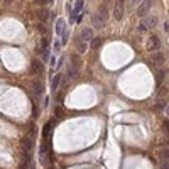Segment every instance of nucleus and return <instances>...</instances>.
<instances>
[{
    "instance_id": "14",
    "label": "nucleus",
    "mask_w": 169,
    "mask_h": 169,
    "mask_svg": "<svg viewBox=\"0 0 169 169\" xmlns=\"http://www.w3.org/2000/svg\"><path fill=\"white\" fill-rule=\"evenodd\" d=\"M105 24H107V22H103L100 15H98V14H95V17H93V26L98 27V29H103V27H105Z\"/></svg>"
},
{
    "instance_id": "18",
    "label": "nucleus",
    "mask_w": 169,
    "mask_h": 169,
    "mask_svg": "<svg viewBox=\"0 0 169 169\" xmlns=\"http://www.w3.org/2000/svg\"><path fill=\"white\" fill-rule=\"evenodd\" d=\"M24 145H26V152H29V150L32 149V139H29V137H27L26 140H24Z\"/></svg>"
},
{
    "instance_id": "19",
    "label": "nucleus",
    "mask_w": 169,
    "mask_h": 169,
    "mask_svg": "<svg viewBox=\"0 0 169 169\" xmlns=\"http://www.w3.org/2000/svg\"><path fill=\"white\" fill-rule=\"evenodd\" d=\"M47 15H49V14H47V10H39V19H41V20H44V22H46V20H47Z\"/></svg>"
},
{
    "instance_id": "4",
    "label": "nucleus",
    "mask_w": 169,
    "mask_h": 169,
    "mask_svg": "<svg viewBox=\"0 0 169 169\" xmlns=\"http://www.w3.org/2000/svg\"><path fill=\"white\" fill-rule=\"evenodd\" d=\"M123 5L125 4H122V2H115V5H113V17L117 20H122L123 19Z\"/></svg>"
},
{
    "instance_id": "16",
    "label": "nucleus",
    "mask_w": 169,
    "mask_h": 169,
    "mask_svg": "<svg viewBox=\"0 0 169 169\" xmlns=\"http://www.w3.org/2000/svg\"><path fill=\"white\" fill-rule=\"evenodd\" d=\"M101 42H103V39H101V37H93V39L90 41V47H93V49H98V47L101 46Z\"/></svg>"
},
{
    "instance_id": "6",
    "label": "nucleus",
    "mask_w": 169,
    "mask_h": 169,
    "mask_svg": "<svg viewBox=\"0 0 169 169\" xmlns=\"http://www.w3.org/2000/svg\"><path fill=\"white\" fill-rule=\"evenodd\" d=\"M144 19L145 20H144L142 24L145 26V29H150V31H152V29L157 26V17H154V15H147V17H144Z\"/></svg>"
},
{
    "instance_id": "22",
    "label": "nucleus",
    "mask_w": 169,
    "mask_h": 169,
    "mask_svg": "<svg viewBox=\"0 0 169 169\" xmlns=\"http://www.w3.org/2000/svg\"><path fill=\"white\" fill-rule=\"evenodd\" d=\"M140 2H142V0H132V4H135V5H139Z\"/></svg>"
},
{
    "instance_id": "15",
    "label": "nucleus",
    "mask_w": 169,
    "mask_h": 169,
    "mask_svg": "<svg viewBox=\"0 0 169 169\" xmlns=\"http://www.w3.org/2000/svg\"><path fill=\"white\" fill-rule=\"evenodd\" d=\"M61 80H63V73H59V71H58V74L53 78V90H54V91H56V90H58V86L61 85Z\"/></svg>"
},
{
    "instance_id": "23",
    "label": "nucleus",
    "mask_w": 169,
    "mask_h": 169,
    "mask_svg": "<svg viewBox=\"0 0 169 169\" xmlns=\"http://www.w3.org/2000/svg\"><path fill=\"white\" fill-rule=\"evenodd\" d=\"M118 2H122V4H125V0H118Z\"/></svg>"
},
{
    "instance_id": "3",
    "label": "nucleus",
    "mask_w": 169,
    "mask_h": 169,
    "mask_svg": "<svg viewBox=\"0 0 169 169\" xmlns=\"http://www.w3.org/2000/svg\"><path fill=\"white\" fill-rule=\"evenodd\" d=\"M147 42H149L147 44L149 51H159V49H161V41H159V37H157L155 34H152V36L149 37Z\"/></svg>"
},
{
    "instance_id": "20",
    "label": "nucleus",
    "mask_w": 169,
    "mask_h": 169,
    "mask_svg": "<svg viewBox=\"0 0 169 169\" xmlns=\"http://www.w3.org/2000/svg\"><path fill=\"white\" fill-rule=\"evenodd\" d=\"M145 31H147V29H145V26L140 22V26H139V32H145Z\"/></svg>"
},
{
    "instance_id": "21",
    "label": "nucleus",
    "mask_w": 169,
    "mask_h": 169,
    "mask_svg": "<svg viewBox=\"0 0 169 169\" xmlns=\"http://www.w3.org/2000/svg\"><path fill=\"white\" fill-rule=\"evenodd\" d=\"M164 32H166V34L169 32V24H168V20H166V22H164Z\"/></svg>"
},
{
    "instance_id": "5",
    "label": "nucleus",
    "mask_w": 169,
    "mask_h": 169,
    "mask_svg": "<svg viewBox=\"0 0 169 169\" xmlns=\"http://www.w3.org/2000/svg\"><path fill=\"white\" fill-rule=\"evenodd\" d=\"M41 44H42V46H41V54H42V59H44V61H49V58H51V56H49V41L44 37Z\"/></svg>"
},
{
    "instance_id": "24",
    "label": "nucleus",
    "mask_w": 169,
    "mask_h": 169,
    "mask_svg": "<svg viewBox=\"0 0 169 169\" xmlns=\"http://www.w3.org/2000/svg\"><path fill=\"white\" fill-rule=\"evenodd\" d=\"M47 2H49V4H53V2H54V0H47Z\"/></svg>"
},
{
    "instance_id": "17",
    "label": "nucleus",
    "mask_w": 169,
    "mask_h": 169,
    "mask_svg": "<svg viewBox=\"0 0 169 169\" xmlns=\"http://www.w3.org/2000/svg\"><path fill=\"white\" fill-rule=\"evenodd\" d=\"M34 91H36L37 96H41V95L44 93V86H42V83H41V81H36V83H34Z\"/></svg>"
},
{
    "instance_id": "7",
    "label": "nucleus",
    "mask_w": 169,
    "mask_h": 169,
    "mask_svg": "<svg viewBox=\"0 0 169 169\" xmlns=\"http://www.w3.org/2000/svg\"><path fill=\"white\" fill-rule=\"evenodd\" d=\"M86 49H88V42H85V41L78 36V37H76V51H78V54H85Z\"/></svg>"
},
{
    "instance_id": "8",
    "label": "nucleus",
    "mask_w": 169,
    "mask_h": 169,
    "mask_svg": "<svg viewBox=\"0 0 169 169\" xmlns=\"http://www.w3.org/2000/svg\"><path fill=\"white\" fill-rule=\"evenodd\" d=\"M80 37L85 42H88V41H91L93 39V31L90 29V27H85V29H81V34H80Z\"/></svg>"
},
{
    "instance_id": "10",
    "label": "nucleus",
    "mask_w": 169,
    "mask_h": 169,
    "mask_svg": "<svg viewBox=\"0 0 169 169\" xmlns=\"http://www.w3.org/2000/svg\"><path fill=\"white\" fill-rule=\"evenodd\" d=\"M96 14H98V15L101 17V20H103V22H107L108 17H110V14H108V9H107V5H105V4H103V5L98 9V12H96Z\"/></svg>"
},
{
    "instance_id": "11",
    "label": "nucleus",
    "mask_w": 169,
    "mask_h": 169,
    "mask_svg": "<svg viewBox=\"0 0 169 169\" xmlns=\"http://www.w3.org/2000/svg\"><path fill=\"white\" fill-rule=\"evenodd\" d=\"M152 61H154L155 64H159V66H161V64L166 63V58H164V54H162V53H155V54H152Z\"/></svg>"
},
{
    "instance_id": "12",
    "label": "nucleus",
    "mask_w": 169,
    "mask_h": 169,
    "mask_svg": "<svg viewBox=\"0 0 169 169\" xmlns=\"http://www.w3.org/2000/svg\"><path fill=\"white\" fill-rule=\"evenodd\" d=\"M31 68L34 69V73H42V71H44V66H42L37 59H34L32 63H31Z\"/></svg>"
},
{
    "instance_id": "9",
    "label": "nucleus",
    "mask_w": 169,
    "mask_h": 169,
    "mask_svg": "<svg viewBox=\"0 0 169 169\" xmlns=\"http://www.w3.org/2000/svg\"><path fill=\"white\" fill-rule=\"evenodd\" d=\"M54 27H56V37H59L61 34H63V31L66 29V24H64V20H63V19H58Z\"/></svg>"
},
{
    "instance_id": "2",
    "label": "nucleus",
    "mask_w": 169,
    "mask_h": 169,
    "mask_svg": "<svg viewBox=\"0 0 169 169\" xmlns=\"http://www.w3.org/2000/svg\"><path fill=\"white\" fill-rule=\"evenodd\" d=\"M152 7V0H142L140 4H139V9H137V15L139 17H145L147 15V12H149V9Z\"/></svg>"
},
{
    "instance_id": "13",
    "label": "nucleus",
    "mask_w": 169,
    "mask_h": 169,
    "mask_svg": "<svg viewBox=\"0 0 169 169\" xmlns=\"http://www.w3.org/2000/svg\"><path fill=\"white\" fill-rule=\"evenodd\" d=\"M69 32H71V31H69V29L66 27V29L63 31V34L59 36V42H61V46H64V44L68 42V39H69Z\"/></svg>"
},
{
    "instance_id": "1",
    "label": "nucleus",
    "mask_w": 169,
    "mask_h": 169,
    "mask_svg": "<svg viewBox=\"0 0 169 169\" xmlns=\"http://www.w3.org/2000/svg\"><path fill=\"white\" fill-rule=\"evenodd\" d=\"M80 68H81V59L78 54H73L71 56V61H69V66H68V76L69 78H76L78 73H80Z\"/></svg>"
}]
</instances>
